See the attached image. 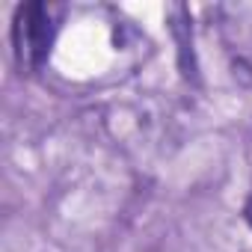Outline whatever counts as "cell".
I'll use <instances>...</instances> for the list:
<instances>
[{"mask_svg": "<svg viewBox=\"0 0 252 252\" xmlns=\"http://www.w3.org/2000/svg\"><path fill=\"white\" fill-rule=\"evenodd\" d=\"M63 15H65V6H51V3H42V0L15 6L9 42H12V57L21 74L45 71L63 27Z\"/></svg>", "mask_w": 252, "mask_h": 252, "instance_id": "obj_1", "label": "cell"}, {"mask_svg": "<svg viewBox=\"0 0 252 252\" xmlns=\"http://www.w3.org/2000/svg\"><path fill=\"white\" fill-rule=\"evenodd\" d=\"M169 30L175 36L178 45V65L184 80H199V65H196V51H193V21H190V9L187 6H172L169 12Z\"/></svg>", "mask_w": 252, "mask_h": 252, "instance_id": "obj_2", "label": "cell"}, {"mask_svg": "<svg viewBox=\"0 0 252 252\" xmlns=\"http://www.w3.org/2000/svg\"><path fill=\"white\" fill-rule=\"evenodd\" d=\"M243 220L249 222V228H252V196L246 199V205H243Z\"/></svg>", "mask_w": 252, "mask_h": 252, "instance_id": "obj_3", "label": "cell"}]
</instances>
